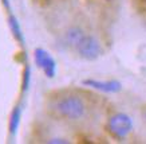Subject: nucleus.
I'll return each mask as SVG.
<instances>
[{
  "mask_svg": "<svg viewBox=\"0 0 146 144\" xmlns=\"http://www.w3.org/2000/svg\"><path fill=\"white\" fill-rule=\"evenodd\" d=\"M56 111L64 119L79 120L86 113V105L78 96H66L56 102Z\"/></svg>",
  "mask_w": 146,
  "mask_h": 144,
  "instance_id": "1",
  "label": "nucleus"
},
{
  "mask_svg": "<svg viewBox=\"0 0 146 144\" xmlns=\"http://www.w3.org/2000/svg\"><path fill=\"white\" fill-rule=\"evenodd\" d=\"M107 129L117 139H123L133 131V120L126 113H115L107 121Z\"/></svg>",
  "mask_w": 146,
  "mask_h": 144,
  "instance_id": "2",
  "label": "nucleus"
},
{
  "mask_svg": "<svg viewBox=\"0 0 146 144\" xmlns=\"http://www.w3.org/2000/svg\"><path fill=\"white\" fill-rule=\"evenodd\" d=\"M76 51L86 61H94V59L99 58L102 53H103L101 43L98 42L97 38H94L91 35L83 36V39L79 42V45L76 46Z\"/></svg>",
  "mask_w": 146,
  "mask_h": 144,
  "instance_id": "3",
  "label": "nucleus"
},
{
  "mask_svg": "<svg viewBox=\"0 0 146 144\" xmlns=\"http://www.w3.org/2000/svg\"><path fill=\"white\" fill-rule=\"evenodd\" d=\"M84 86L93 88L95 90L103 92V93H118L122 90V84L117 80H109V81H98L93 78H87L82 81Z\"/></svg>",
  "mask_w": 146,
  "mask_h": 144,
  "instance_id": "4",
  "label": "nucleus"
},
{
  "mask_svg": "<svg viewBox=\"0 0 146 144\" xmlns=\"http://www.w3.org/2000/svg\"><path fill=\"white\" fill-rule=\"evenodd\" d=\"M84 32L82 28L79 27H71L70 30H67L66 32V42L72 47H76L79 45V42L83 39Z\"/></svg>",
  "mask_w": 146,
  "mask_h": 144,
  "instance_id": "5",
  "label": "nucleus"
},
{
  "mask_svg": "<svg viewBox=\"0 0 146 144\" xmlns=\"http://www.w3.org/2000/svg\"><path fill=\"white\" fill-rule=\"evenodd\" d=\"M20 117H22V108H20L19 105H16V106L12 109L11 117H9L8 128H9V133H11V135H16L19 124H20Z\"/></svg>",
  "mask_w": 146,
  "mask_h": 144,
  "instance_id": "6",
  "label": "nucleus"
},
{
  "mask_svg": "<svg viewBox=\"0 0 146 144\" xmlns=\"http://www.w3.org/2000/svg\"><path fill=\"white\" fill-rule=\"evenodd\" d=\"M8 24H9V28H11V32H12L13 38L16 39L18 42H20L23 45L24 42V38H23V32H22V28H20V24H19L18 19L15 18L13 15H9L8 18Z\"/></svg>",
  "mask_w": 146,
  "mask_h": 144,
  "instance_id": "7",
  "label": "nucleus"
},
{
  "mask_svg": "<svg viewBox=\"0 0 146 144\" xmlns=\"http://www.w3.org/2000/svg\"><path fill=\"white\" fill-rule=\"evenodd\" d=\"M42 69H43L44 74L48 77V78H54V76H55V72H56V62H55V59H54L50 55Z\"/></svg>",
  "mask_w": 146,
  "mask_h": 144,
  "instance_id": "8",
  "label": "nucleus"
},
{
  "mask_svg": "<svg viewBox=\"0 0 146 144\" xmlns=\"http://www.w3.org/2000/svg\"><path fill=\"white\" fill-rule=\"evenodd\" d=\"M48 57H50V54L47 53V51H46V50H43V49H36L35 53H34V59H35L36 66L42 69Z\"/></svg>",
  "mask_w": 146,
  "mask_h": 144,
  "instance_id": "9",
  "label": "nucleus"
},
{
  "mask_svg": "<svg viewBox=\"0 0 146 144\" xmlns=\"http://www.w3.org/2000/svg\"><path fill=\"white\" fill-rule=\"evenodd\" d=\"M30 81H31V69L28 65H26L24 72H23V78H22V92H27L30 88Z\"/></svg>",
  "mask_w": 146,
  "mask_h": 144,
  "instance_id": "10",
  "label": "nucleus"
},
{
  "mask_svg": "<svg viewBox=\"0 0 146 144\" xmlns=\"http://www.w3.org/2000/svg\"><path fill=\"white\" fill-rule=\"evenodd\" d=\"M48 143H50V144H58V143L67 144V143H68V140H64V139H58V137H55V139L48 140Z\"/></svg>",
  "mask_w": 146,
  "mask_h": 144,
  "instance_id": "11",
  "label": "nucleus"
},
{
  "mask_svg": "<svg viewBox=\"0 0 146 144\" xmlns=\"http://www.w3.org/2000/svg\"><path fill=\"white\" fill-rule=\"evenodd\" d=\"M1 1H3V4H4L5 8L9 9V1H8V0H1Z\"/></svg>",
  "mask_w": 146,
  "mask_h": 144,
  "instance_id": "12",
  "label": "nucleus"
},
{
  "mask_svg": "<svg viewBox=\"0 0 146 144\" xmlns=\"http://www.w3.org/2000/svg\"><path fill=\"white\" fill-rule=\"evenodd\" d=\"M143 120H145V121H146V109H145V111H143Z\"/></svg>",
  "mask_w": 146,
  "mask_h": 144,
  "instance_id": "13",
  "label": "nucleus"
}]
</instances>
